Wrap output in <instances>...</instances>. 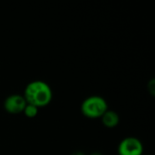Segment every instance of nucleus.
Segmentation results:
<instances>
[{
	"label": "nucleus",
	"instance_id": "f03ea898",
	"mask_svg": "<svg viewBox=\"0 0 155 155\" xmlns=\"http://www.w3.org/2000/svg\"><path fill=\"white\" fill-rule=\"evenodd\" d=\"M108 110V104L104 98L99 95H92L84 99L81 104L82 114L90 119L101 118Z\"/></svg>",
	"mask_w": 155,
	"mask_h": 155
},
{
	"label": "nucleus",
	"instance_id": "423d86ee",
	"mask_svg": "<svg viewBox=\"0 0 155 155\" xmlns=\"http://www.w3.org/2000/svg\"><path fill=\"white\" fill-rule=\"evenodd\" d=\"M38 110H39V108H37L36 106L29 104H26L23 113L25 114V115L27 118H35L37 115V114H38Z\"/></svg>",
	"mask_w": 155,
	"mask_h": 155
},
{
	"label": "nucleus",
	"instance_id": "39448f33",
	"mask_svg": "<svg viewBox=\"0 0 155 155\" xmlns=\"http://www.w3.org/2000/svg\"><path fill=\"white\" fill-rule=\"evenodd\" d=\"M103 124L107 127V128H114L118 125L120 122V117L119 114L113 111V110H107L103 116L101 117Z\"/></svg>",
	"mask_w": 155,
	"mask_h": 155
},
{
	"label": "nucleus",
	"instance_id": "7ed1b4c3",
	"mask_svg": "<svg viewBox=\"0 0 155 155\" xmlns=\"http://www.w3.org/2000/svg\"><path fill=\"white\" fill-rule=\"evenodd\" d=\"M143 145L135 137H126L121 141L118 146L119 155H143Z\"/></svg>",
	"mask_w": 155,
	"mask_h": 155
},
{
	"label": "nucleus",
	"instance_id": "20e7f679",
	"mask_svg": "<svg viewBox=\"0 0 155 155\" xmlns=\"http://www.w3.org/2000/svg\"><path fill=\"white\" fill-rule=\"evenodd\" d=\"M26 105V102L23 95L20 94H11L6 97L4 102L5 110L12 114H16L23 113L25 107Z\"/></svg>",
	"mask_w": 155,
	"mask_h": 155
},
{
	"label": "nucleus",
	"instance_id": "0eeeda50",
	"mask_svg": "<svg viewBox=\"0 0 155 155\" xmlns=\"http://www.w3.org/2000/svg\"><path fill=\"white\" fill-rule=\"evenodd\" d=\"M90 155H102V154H101L100 153H96V152H95V153H91Z\"/></svg>",
	"mask_w": 155,
	"mask_h": 155
},
{
	"label": "nucleus",
	"instance_id": "f257e3e1",
	"mask_svg": "<svg viewBox=\"0 0 155 155\" xmlns=\"http://www.w3.org/2000/svg\"><path fill=\"white\" fill-rule=\"evenodd\" d=\"M23 96L26 104L40 108L50 104L53 98V92L48 84L41 80H35L25 86Z\"/></svg>",
	"mask_w": 155,
	"mask_h": 155
}]
</instances>
